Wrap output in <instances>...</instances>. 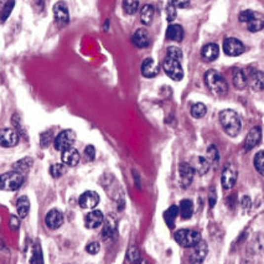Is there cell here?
Returning <instances> with one entry per match:
<instances>
[{
	"label": "cell",
	"instance_id": "cell-35",
	"mask_svg": "<svg viewBox=\"0 0 264 264\" xmlns=\"http://www.w3.org/2000/svg\"><path fill=\"white\" fill-rule=\"evenodd\" d=\"M254 168L261 175H264V150L257 152L254 156Z\"/></svg>",
	"mask_w": 264,
	"mask_h": 264
},
{
	"label": "cell",
	"instance_id": "cell-43",
	"mask_svg": "<svg viewBox=\"0 0 264 264\" xmlns=\"http://www.w3.org/2000/svg\"><path fill=\"white\" fill-rule=\"evenodd\" d=\"M86 251L88 252L89 254H97L101 251V244H99L98 242H91L89 244H87Z\"/></svg>",
	"mask_w": 264,
	"mask_h": 264
},
{
	"label": "cell",
	"instance_id": "cell-17",
	"mask_svg": "<svg viewBox=\"0 0 264 264\" xmlns=\"http://www.w3.org/2000/svg\"><path fill=\"white\" fill-rule=\"evenodd\" d=\"M201 56L205 61L212 62L216 61L220 56V48L216 43H207L201 50Z\"/></svg>",
	"mask_w": 264,
	"mask_h": 264
},
{
	"label": "cell",
	"instance_id": "cell-23",
	"mask_svg": "<svg viewBox=\"0 0 264 264\" xmlns=\"http://www.w3.org/2000/svg\"><path fill=\"white\" fill-rule=\"evenodd\" d=\"M159 74V69L156 66V62L152 59H147L144 60V62L142 64V75L147 78H152L156 75Z\"/></svg>",
	"mask_w": 264,
	"mask_h": 264
},
{
	"label": "cell",
	"instance_id": "cell-49",
	"mask_svg": "<svg viewBox=\"0 0 264 264\" xmlns=\"http://www.w3.org/2000/svg\"><path fill=\"white\" fill-rule=\"evenodd\" d=\"M137 264H148V262H147V261H144V259H140V261L138 262Z\"/></svg>",
	"mask_w": 264,
	"mask_h": 264
},
{
	"label": "cell",
	"instance_id": "cell-40",
	"mask_svg": "<svg viewBox=\"0 0 264 264\" xmlns=\"http://www.w3.org/2000/svg\"><path fill=\"white\" fill-rule=\"evenodd\" d=\"M51 142H52V132H51V130L43 132L42 134L40 135V144L42 148H47Z\"/></svg>",
	"mask_w": 264,
	"mask_h": 264
},
{
	"label": "cell",
	"instance_id": "cell-39",
	"mask_svg": "<svg viewBox=\"0 0 264 264\" xmlns=\"http://www.w3.org/2000/svg\"><path fill=\"white\" fill-rule=\"evenodd\" d=\"M65 173H66V166H65V164H54V165L50 168L51 176L55 179L61 178Z\"/></svg>",
	"mask_w": 264,
	"mask_h": 264
},
{
	"label": "cell",
	"instance_id": "cell-30",
	"mask_svg": "<svg viewBox=\"0 0 264 264\" xmlns=\"http://www.w3.org/2000/svg\"><path fill=\"white\" fill-rule=\"evenodd\" d=\"M178 215H179L178 206H170V207H169L168 210L164 212V220H165V222H166V225H168L169 228H174Z\"/></svg>",
	"mask_w": 264,
	"mask_h": 264
},
{
	"label": "cell",
	"instance_id": "cell-2",
	"mask_svg": "<svg viewBox=\"0 0 264 264\" xmlns=\"http://www.w3.org/2000/svg\"><path fill=\"white\" fill-rule=\"evenodd\" d=\"M205 82L206 86L208 87V89H210L215 96L224 97L226 96L227 92H228V84H227L226 79H225L219 72L215 71V70H210V71L206 72Z\"/></svg>",
	"mask_w": 264,
	"mask_h": 264
},
{
	"label": "cell",
	"instance_id": "cell-44",
	"mask_svg": "<svg viewBox=\"0 0 264 264\" xmlns=\"http://www.w3.org/2000/svg\"><path fill=\"white\" fill-rule=\"evenodd\" d=\"M207 155H208V159H210L211 161L219 160V152H217L216 147H214V145H211V147L208 148Z\"/></svg>",
	"mask_w": 264,
	"mask_h": 264
},
{
	"label": "cell",
	"instance_id": "cell-6",
	"mask_svg": "<svg viewBox=\"0 0 264 264\" xmlns=\"http://www.w3.org/2000/svg\"><path fill=\"white\" fill-rule=\"evenodd\" d=\"M75 140H76V134H75L74 130H62L54 140L55 149L59 150V151H64V150L70 149V148H72V145H74Z\"/></svg>",
	"mask_w": 264,
	"mask_h": 264
},
{
	"label": "cell",
	"instance_id": "cell-14",
	"mask_svg": "<svg viewBox=\"0 0 264 264\" xmlns=\"http://www.w3.org/2000/svg\"><path fill=\"white\" fill-rule=\"evenodd\" d=\"M54 16L55 20L59 25H66L70 21V13L69 8H67L66 4L64 1H59V3L55 4L54 6Z\"/></svg>",
	"mask_w": 264,
	"mask_h": 264
},
{
	"label": "cell",
	"instance_id": "cell-42",
	"mask_svg": "<svg viewBox=\"0 0 264 264\" xmlns=\"http://www.w3.org/2000/svg\"><path fill=\"white\" fill-rule=\"evenodd\" d=\"M84 156L88 161L94 160V157H96V149H94L93 145H87L86 149H84Z\"/></svg>",
	"mask_w": 264,
	"mask_h": 264
},
{
	"label": "cell",
	"instance_id": "cell-4",
	"mask_svg": "<svg viewBox=\"0 0 264 264\" xmlns=\"http://www.w3.org/2000/svg\"><path fill=\"white\" fill-rule=\"evenodd\" d=\"M175 241L184 248H192L201 241V234L193 229H179L175 233Z\"/></svg>",
	"mask_w": 264,
	"mask_h": 264
},
{
	"label": "cell",
	"instance_id": "cell-7",
	"mask_svg": "<svg viewBox=\"0 0 264 264\" xmlns=\"http://www.w3.org/2000/svg\"><path fill=\"white\" fill-rule=\"evenodd\" d=\"M19 143V134L11 128L0 129V147L13 148Z\"/></svg>",
	"mask_w": 264,
	"mask_h": 264
},
{
	"label": "cell",
	"instance_id": "cell-12",
	"mask_svg": "<svg viewBox=\"0 0 264 264\" xmlns=\"http://www.w3.org/2000/svg\"><path fill=\"white\" fill-rule=\"evenodd\" d=\"M195 169L188 163H181L179 165V176H180V184L183 188H189L193 180Z\"/></svg>",
	"mask_w": 264,
	"mask_h": 264
},
{
	"label": "cell",
	"instance_id": "cell-41",
	"mask_svg": "<svg viewBox=\"0 0 264 264\" xmlns=\"http://www.w3.org/2000/svg\"><path fill=\"white\" fill-rule=\"evenodd\" d=\"M165 13H166V19H168L169 23H171V21L175 20L176 15H178V14H176V8L173 5V4H170V3H169L168 5H166Z\"/></svg>",
	"mask_w": 264,
	"mask_h": 264
},
{
	"label": "cell",
	"instance_id": "cell-18",
	"mask_svg": "<svg viewBox=\"0 0 264 264\" xmlns=\"http://www.w3.org/2000/svg\"><path fill=\"white\" fill-rule=\"evenodd\" d=\"M79 152L77 151L75 148H70V149H66L62 151L61 155V160L65 165L67 166H76L77 164L79 163Z\"/></svg>",
	"mask_w": 264,
	"mask_h": 264
},
{
	"label": "cell",
	"instance_id": "cell-26",
	"mask_svg": "<svg viewBox=\"0 0 264 264\" xmlns=\"http://www.w3.org/2000/svg\"><path fill=\"white\" fill-rule=\"evenodd\" d=\"M16 211L20 219H25L30 211V200L26 196H21L16 201Z\"/></svg>",
	"mask_w": 264,
	"mask_h": 264
},
{
	"label": "cell",
	"instance_id": "cell-15",
	"mask_svg": "<svg viewBox=\"0 0 264 264\" xmlns=\"http://www.w3.org/2000/svg\"><path fill=\"white\" fill-rule=\"evenodd\" d=\"M104 222V216L102 214V211L99 210H93L91 212L84 216V225H86L87 228L94 229L98 228Z\"/></svg>",
	"mask_w": 264,
	"mask_h": 264
},
{
	"label": "cell",
	"instance_id": "cell-20",
	"mask_svg": "<svg viewBox=\"0 0 264 264\" xmlns=\"http://www.w3.org/2000/svg\"><path fill=\"white\" fill-rule=\"evenodd\" d=\"M248 86L253 91H264V72L254 71L248 77Z\"/></svg>",
	"mask_w": 264,
	"mask_h": 264
},
{
	"label": "cell",
	"instance_id": "cell-28",
	"mask_svg": "<svg viewBox=\"0 0 264 264\" xmlns=\"http://www.w3.org/2000/svg\"><path fill=\"white\" fill-rule=\"evenodd\" d=\"M154 14H155V9L154 6L150 5V4H147L142 8L140 10V20L144 25H150L154 19Z\"/></svg>",
	"mask_w": 264,
	"mask_h": 264
},
{
	"label": "cell",
	"instance_id": "cell-21",
	"mask_svg": "<svg viewBox=\"0 0 264 264\" xmlns=\"http://www.w3.org/2000/svg\"><path fill=\"white\" fill-rule=\"evenodd\" d=\"M247 28L251 33H258L264 29V15L262 13L253 11V15L247 23Z\"/></svg>",
	"mask_w": 264,
	"mask_h": 264
},
{
	"label": "cell",
	"instance_id": "cell-13",
	"mask_svg": "<svg viewBox=\"0 0 264 264\" xmlns=\"http://www.w3.org/2000/svg\"><path fill=\"white\" fill-rule=\"evenodd\" d=\"M64 215L62 212H60L59 210H51L48 211L47 215L45 217V224L46 226L50 229H57L64 225Z\"/></svg>",
	"mask_w": 264,
	"mask_h": 264
},
{
	"label": "cell",
	"instance_id": "cell-25",
	"mask_svg": "<svg viewBox=\"0 0 264 264\" xmlns=\"http://www.w3.org/2000/svg\"><path fill=\"white\" fill-rule=\"evenodd\" d=\"M166 38L170 41H176V42H180L184 38V29L181 25L178 24H171L170 26L166 30Z\"/></svg>",
	"mask_w": 264,
	"mask_h": 264
},
{
	"label": "cell",
	"instance_id": "cell-19",
	"mask_svg": "<svg viewBox=\"0 0 264 264\" xmlns=\"http://www.w3.org/2000/svg\"><path fill=\"white\" fill-rule=\"evenodd\" d=\"M133 43L139 48H145L150 45V35L145 29H138L133 35Z\"/></svg>",
	"mask_w": 264,
	"mask_h": 264
},
{
	"label": "cell",
	"instance_id": "cell-22",
	"mask_svg": "<svg viewBox=\"0 0 264 264\" xmlns=\"http://www.w3.org/2000/svg\"><path fill=\"white\" fill-rule=\"evenodd\" d=\"M115 232H117V222H115V220L112 216L108 217L106 220V222H104L102 237H103L104 241H110V239H112L114 237Z\"/></svg>",
	"mask_w": 264,
	"mask_h": 264
},
{
	"label": "cell",
	"instance_id": "cell-10",
	"mask_svg": "<svg viewBox=\"0 0 264 264\" xmlns=\"http://www.w3.org/2000/svg\"><path fill=\"white\" fill-rule=\"evenodd\" d=\"M192 252L190 254V262L192 264H201L203 261H205L206 256H207L208 252V247L207 243L205 241L201 239L196 246L192 247Z\"/></svg>",
	"mask_w": 264,
	"mask_h": 264
},
{
	"label": "cell",
	"instance_id": "cell-32",
	"mask_svg": "<svg viewBox=\"0 0 264 264\" xmlns=\"http://www.w3.org/2000/svg\"><path fill=\"white\" fill-rule=\"evenodd\" d=\"M123 9L127 14L133 15L139 9V0H123Z\"/></svg>",
	"mask_w": 264,
	"mask_h": 264
},
{
	"label": "cell",
	"instance_id": "cell-31",
	"mask_svg": "<svg viewBox=\"0 0 264 264\" xmlns=\"http://www.w3.org/2000/svg\"><path fill=\"white\" fill-rule=\"evenodd\" d=\"M190 113L193 118L200 119V118L205 117L206 115V113H207V107H206L203 103H195L192 107H191Z\"/></svg>",
	"mask_w": 264,
	"mask_h": 264
},
{
	"label": "cell",
	"instance_id": "cell-36",
	"mask_svg": "<svg viewBox=\"0 0 264 264\" xmlns=\"http://www.w3.org/2000/svg\"><path fill=\"white\" fill-rule=\"evenodd\" d=\"M208 169H210V161L206 157H197V163H196V170H197V173L200 175H205L208 171Z\"/></svg>",
	"mask_w": 264,
	"mask_h": 264
},
{
	"label": "cell",
	"instance_id": "cell-1",
	"mask_svg": "<svg viewBox=\"0 0 264 264\" xmlns=\"http://www.w3.org/2000/svg\"><path fill=\"white\" fill-rule=\"evenodd\" d=\"M220 123L224 128L225 133L229 137L234 138L241 133L242 123L241 118L234 111L225 110L220 113Z\"/></svg>",
	"mask_w": 264,
	"mask_h": 264
},
{
	"label": "cell",
	"instance_id": "cell-48",
	"mask_svg": "<svg viewBox=\"0 0 264 264\" xmlns=\"http://www.w3.org/2000/svg\"><path fill=\"white\" fill-rule=\"evenodd\" d=\"M242 208H251V200H249V197H243V200H242Z\"/></svg>",
	"mask_w": 264,
	"mask_h": 264
},
{
	"label": "cell",
	"instance_id": "cell-29",
	"mask_svg": "<svg viewBox=\"0 0 264 264\" xmlns=\"http://www.w3.org/2000/svg\"><path fill=\"white\" fill-rule=\"evenodd\" d=\"M179 214L183 220H189L193 214V203L191 200H183L179 207Z\"/></svg>",
	"mask_w": 264,
	"mask_h": 264
},
{
	"label": "cell",
	"instance_id": "cell-9",
	"mask_svg": "<svg viewBox=\"0 0 264 264\" xmlns=\"http://www.w3.org/2000/svg\"><path fill=\"white\" fill-rule=\"evenodd\" d=\"M237 169L233 165H227L221 175V185L225 190H231L237 181Z\"/></svg>",
	"mask_w": 264,
	"mask_h": 264
},
{
	"label": "cell",
	"instance_id": "cell-8",
	"mask_svg": "<svg viewBox=\"0 0 264 264\" xmlns=\"http://www.w3.org/2000/svg\"><path fill=\"white\" fill-rule=\"evenodd\" d=\"M225 54L228 56H239L244 52V45L236 38H228L224 42Z\"/></svg>",
	"mask_w": 264,
	"mask_h": 264
},
{
	"label": "cell",
	"instance_id": "cell-27",
	"mask_svg": "<svg viewBox=\"0 0 264 264\" xmlns=\"http://www.w3.org/2000/svg\"><path fill=\"white\" fill-rule=\"evenodd\" d=\"M34 164V160L31 159V157H23V159H20L19 161H16L15 164L13 165V170L16 171V173H20V174H25L28 173L29 170L31 169V166H33Z\"/></svg>",
	"mask_w": 264,
	"mask_h": 264
},
{
	"label": "cell",
	"instance_id": "cell-37",
	"mask_svg": "<svg viewBox=\"0 0 264 264\" xmlns=\"http://www.w3.org/2000/svg\"><path fill=\"white\" fill-rule=\"evenodd\" d=\"M166 57L181 62V60H183L184 57V54L183 51H181L179 47H176V46H170V47H168V51H166Z\"/></svg>",
	"mask_w": 264,
	"mask_h": 264
},
{
	"label": "cell",
	"instance_id": "cell-34",
	"mask_svg": "<svg viewBox=\"0 0 264 264\" xmlns=\"http://www.w3.org/2000/svg\"><path fill=\"white\" fill-rule=\"evenodd\" d=\"M14 6H15V0H8L4 5V8L0 11V20L5 21L6 19L10 16L11 11H13Z\"/></svg>",
	"mask_w": 264,
	"mask_h": 264
},
{
	"label": "cell",
	"instance_id": "cell-5",
	"mask_svg": "<svg viewBox=\"0 0 264 264\" xmlns=\"http://www.w3.org/2000/svg\"><path fill=\"white\" fill-rule=\"evenodd\" d=\"M163 67L165 74L174 81H181L184 78V69L180 61L166 57L163 62Z\"/></svg>",
	"mask_w": 264,
	"mask_h": 264
},
{
	"label": "cell",
	"instance_id": "cell-11",
	"mask_svg": "<svg viewBox=\"0 0 264 264\" xmlns=\"http://www.w3.org/2000/svg\"><path fill=\"white\" fill-rule=\"evenodd\" d=\"M99 201H101V198H99V195L96 191H86L79 196L78 203L84 210H92L98 205Z\"/></svg>",
	"mask_w": 264,
	"mask_h": 264
},
{
	"label": "cell",
	"instance_id": "cell-24",
	"mask_svg": "<svg viewBox=\"0 0 264 264\" xmlns=\"http://www.w3.org/2000/svg\"><path fill=\"white\" fill-rule=\"evenodd\" d=\"M232 81H233V86L237 89H239V91H243L248 86V77L239 69H236L233 71V74H232Z\"/></svg>",
	"mask_w": 264,
	"mask_h": 264
},
{
	"label": "cell",
	"instance_id": "cell-46",
	"mask_svg": "<svg viewBox=\"0 0 264 264\" xmlns=\"http://www.w3.org/2000/svg\"><path fill=\"white\" fill-rule=\"evenodd\" d=\"M169 3L173 4L175 8H186L190 3V0H169Z\"/></svg>",
	"mask_w": 264,
	"mask_h": 264
},
{
	"label": "cell",
	"instance_id": "cell-16",
	"mask_svg": "<svg viewBox=\"0 0 264 264\" xmlns=\"http://www.w3.org/2000/svg\"><path fill=\"white\" fill-rule=\"evenodd\" d=\"M262 139V129L259 127H254L249 130V133L247 134L246 140H244V149L247 151L254 149L257 145L261 143Z\"/></svg>",
	"mask_w": 264,
	"mask_h": 264
},
{
	"label": "cell",
	"instance_id": "cell-33",
	"mask_svg": "<svg viewBox=\"0 0 264 264\" xmlns=\"http://www.w3.org/2000/svg\"><path fill=\"white\" fill-rule=\"evenodd\" d=\"M127 261L132 264H137L140 261V251L137 246H132L128 249Z\"/></svg>",
	"mask_w": 264,
	"mask_h": 264
},
{
	"label": "cell",
	"instance_id": "cell-45",
	"mask_svg": "<svg viewBox=\"0 0 264 264\" xmlns=\"http://www.w3.org/2000/svg\"><path fill=\"white\" fill-rule=\"evenodd\" d=\"M252 15H253V10H243L241 14H239L238 19L241 23H248L249 19L252 18Z\"/></svg>",
	"mask_w": 264,
	"mask_h": 264
},
{
	"label": "cell",
	"instance_id": "cell-38",
	"mask_svg": "<svg viewBox=\"0 0 264 264\" xmlns=\"http://www.w3.org/2000/svg\"><path fill=\"white\" fill-rule=\"evenodd\" d=\"M31 264H43V258H42V252H41L40 244H35L33 251V256L30 259Z\"/></svg>",
	"mask_w": 264,
	"mask_h": 264
},
{
	"label": "cell",
	"instance_id": "cell-3",
	"mask_svg": "<svg viewBox=\"0 0 264 264\" xmlns=\"http://www.w3.org/2000/svg\"><path fill=\"white\" fill-rule=\"evenodd\" d=\"M24 184V175L16 171H8L0 175V190L16 191Z\"/></svg>",
	"mask_w": 264,
	"mask_h": 264
},
{
	"label": "cell",
	"instance_id": "cell-47",
	"mask_svg": "<svg viewBox=\"0 0 264 264\" xmlns=\"http://www.w3.org/2000/svg\"><path fill=\"white\" fill-rule=\"evenodd\" d=\"M9 226H10V228L13 231H18L19 227H20V220H19V217L11 216L10 221H9Z\"/></svg>",
	"mask_w": 264,
	"mask_h": 264
}]
</instances>
